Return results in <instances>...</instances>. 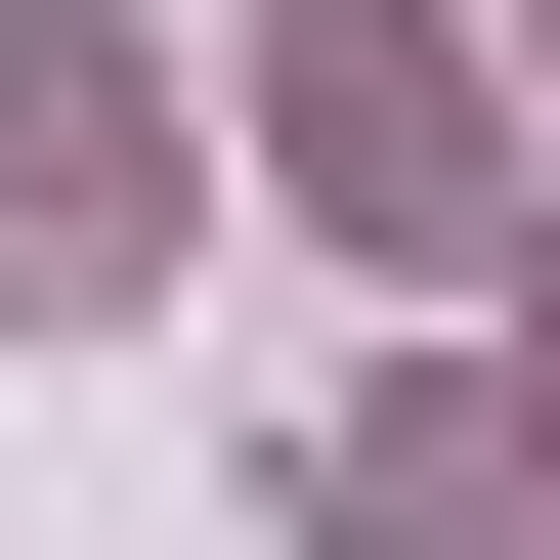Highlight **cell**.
I'll return each mask as SVG.
<instances>
[{
	"label": "cell",
	"instance_id": "7a4b0ae2",
	"mask_svg": "<svg viewBox=\"0 0 560 560\" xmlns=\"http://www.w3.org/2000/svg\"><path fill=\"white\" fill-rule=\"evenodd\" d=\"M130 259H173V44L130 0H0V346H86Z\"/></svg>",
	"mask_w": 560,
	"mask_h": 560
},
{
	"label": "cell",
	"instance_id": "3957f363",
	"mask_svg": "<svg viewBox=\"0 0 560 560\" xmlns=\"http://www.w3.org/2000/svg\"><path fill=\"white\" fill-rule=\"evenodd\" d=\"M517 475H560L517 388H346V431H302L259 517H302V560H517Z\"/></svg>",
	"mask_w": 560,
	"mask_h": 560
},
{
	"label": "cell",
	"instance_id": "277c9868",
	"mask_svg": "<svg viewBox=\"0 0 560 560\" xmlns=\"http://www.w3.org/2000/svg\"><path fill=\"white\" fill-rule=\"evenodd\" d=\"M517 44H560V0H517Z\"/></svg>",
	"mask_w": 560,
	"mask_h": 560
},
{
	"label": "cell",
	"instance_id": "6da1fadb",
	"mask_svg": "<svg viewBox=\"0 0 560 560\" xmlns=\"http://www.w3.org/2000/svg\"><path fill=\"white\" fill-rule=\"evenodd\" d=\"M215 86H259V173L346 215V259H475V215H517V86H475V0H259Z\"/></svg>",
	"mask_w": 560,
	"mask_h": 560
}]
</instances>
